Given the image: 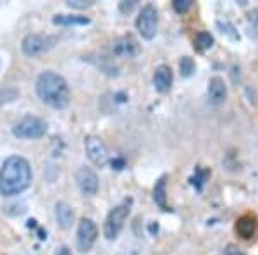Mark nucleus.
I'll return each mask as SVG.
<instances>
[{
  "mask_svg": "<svg viewBox=\"0 0 258 255\" xmlns=\"http://www.w3.org/2000/svg\"><path fill=\"white\" fill-rule=\"evenodd\" d=\"M33 173L30 162L21 156H11L0 167V195L16 196L31 186Z\"/></svg>",
  "mask_w": 258,
  "mask_h": 255,
  "instance_id": "1",
  "label": "nucleus"
},
{
  "mask_svg": "<svg viewBox=\"0 0 258 255\" xmlns=\"http://www.w3.org/2000/svg\"><path fill=\"white\" fill-rule=\"evenodd\" d=\"M36 95L53 109H66L71 102V90L64 76L55 71H43L36 78Z\"/></svg>",
  "mask_w": 258,
  "mask_h": 255,
  "instance_id": "2",
  "label": "nucleus"
},
{
  "mask_svg": "<svg viewBox=\"0 0 258 255\" xmlns=\"http://www.w3.org/2000/svg\"><path fill=\"white\" fill-rule=\"evenodd\" d=\"M47 123L36 116H24L12 126V135L21 140H38L47 133Z\"/></svg>",
  "mask_w": 258,
  "mask_h": 255,
  "instance_id": "3",
  "label": "nucleus"
},
{
  "mask_svg": "<svg viewBox=\"0 0 258 255\" xmlns=\"http://www.w3.org/2000/svg\"><path fill=\"white\" fill-rule=\"evenodd\" d=\"M127 216H129V203L127 202H124V203H120V206L112 209L109 212V216H107L105 223H103V236L110 241L115 240V238L119 236V233L122 231Z\"/></svg>",
  "mask_w": 258,
  "mask_h": 255,
  "instance_id": "4",
  "label": "nucleus"
},
{
  "mask_svg": "<svg viewBox=\"0 0 258 255\" xmlns=\"http://www.w3.org/2000/svg\"><path fill=\"white\" fill-rule=\"evenodd\" d=\"M157 26H159V12L152 4H148L140 11L136 18V30L145 40H152L157 35Z\"/></svg>",
  "mask_w": 258,
  "mask_h": 255,
  "instance_id": "5",
  "label": "nucleus"
},
{
  "mask_svg": "<svg viewBox=\"0 0 258 255\" xmlns=\"http://www.w3.org/2000/svg\"><path fill=\"white\" fill-rule=\"evenodd\" d=\"M55 45V38L48 35H40V33H31V35H26L21 43V48H23V54L28 57H36L41 56V54L48 52L50 48Z\"/></svg>",
  "mask_w": 258,
  "mask_h": 255,
  "instance_id": "6",
  "label": "nucleus"
},
{
  "mask_svg": "<svg viewBox=\"0 0 258 255\" xmlns=\"http://www.w3.org/2000/svg\"><path fill=\"white\" fill-rule=\"evenodd\" d=\"M98 238V228L88 217H83L78 224V233H76V245L80 252H88L91 246L95 245Z\"/></svg>",
  "mask_w": 258,
  "mask_h": 255,
  "instance_id": "7",
  "label": "nucleus"
},
{
  "mask_svg": "<svg viewBox=\"0 0 258 255\" xmlns=\"http://www.w3.org/2000/svg\"><path fill=\"white\" fill-rule=\"evenodd\" d=\"M85 150L86 156L95 166L103 167L109 162V150H107V145L103 143V140L97 135H90L85 138Z\"/></svg>",
  "mask_w": 258,
  "mask_h": 255,
  "instance_id": "8",
  "label": "nucleus"
},
{
  "mask_svg": "<svg viewBox=\"0 0 258 255\" xmlns=\"http://www.w3.org/2000/svg\"><path fill=\"white\" fill-rule=\"evenodd\" d=\"M234 231L241 240L253 241L258 236V217L255 214H243L234 224Z\"/></svg>",
  "mask_w": 258,
  "mask_h": 255,
  "instance_id": "9",
  "label": "nucleus"
},
{
  "mask_svg": "<svg viewBox=\"0 0 258 255\" xmlns=\"http://www.w3.org/2000/svg\"><path fill=\"white\" fill-rule=\"evenodd\" d=\"M112 52H114L117 57H127V59H133V57H136L141 52V47L135 36L124 35L114 41Z\"/></svg>",
  "mask_w": 258,
  "mask_h": 255,
  "instance_id": "10",
  "label": "nucleus"
},
{
  "mask_svg": "<svg viewBox=\"0 0 258 255\" xmlns=\"http://www.w3.org/2000/svg\"><path fill=\"white\" fill-rule=\"evenodd\" d=\"M76 183L85 195H97L98 191V176L90 167H80L76 173Z\"/></svg>",
  "mask_w": 258,
  "mask_h": 255,
  "instance_id": "11",
  "label": "nucleus"
},
{
  "mask_svg": "<svg viewBox=\"0 0 258 255\" xmlns=\"http://www.w3.org/2000/svg\"><path fill=\"white\" fill-rule=\"evenodd\" d=\"M172 81H174L172 69H170L167 64H160L159 68L155 69V74H153V85H155V88L159 90L160 93H167V91L172 88Z\"/></svg>",
  "mask_w": 258,
  "mask_h": 255,
  "instance_id": "12",
  "label": "nucleus"
},
{
  "mask_svg": "<svg viewBox=\"0 0 258 255\" xmlns=\"http://www.w3.org/2000/svg\"><path fill=\"white\" fill-rule=\"evenodd\" d=\"M209 100L214 106H222L227 98V86L220 76H214L209 81Z\"/></svg>",
  "mask_w": 258,
  "mask_h": 255,
  "instance_id": "13",
  "label": "nucleus"
},
{
  "mask_svg": "<svg viewBox=\"0 0 258 255\" xmlns=\"http://www.w3.org/2000/svg\"><path fill=\"white\" fill-rule=\"evenodd\" d=\"M55 219H57V224H59L62 229H69L74 221L73 207L66 202H59L55 206Z\"/></svg>",
  "mask_w": 258,
  "mask_h": 255,
  "instance_id": "14",
  "label": "nucleus"
},
{
  "mask_svg": "<svg viewBox=\"0 0 258 255\" xmlns=\"http://www.w3.org/2000/svg\"><path fill=\"white\" fill-rule=\"evenodd\" d=\"M153 200L162 211H169L167 206V176H162L153 186Z\"/></svg>",
  "mask_w": 258,
  "mask_h": 255,
  "instance_id": "15",
  "label": "nucleus"
},
{
  "mask_svg": "<svg viewBox=\"0 0 258 255\" xmlns=\"http://www.w3.org/2000/svg\"><path fill=\"white\" fill-rule=\"evenodd\" d=\"M57 26H73V24H90V18L86 16H74V14H57L52 19Z\"/></svg>",
  "mask_w": 258,
  "mask_h": 255,
  "instance_id": "16",
  "label": "nucleus"
},
{
  "mask_svg": "<svg viewBox=\"0 0 258 255\" xmlns=\"http://www.w3.org/2000/svg\"><path fill=\"white\" fill-rule=\"evenodd\" d=\"M212 47H214V36L207 31H200L197 35V38H195V48H197L198 52H207V50Z\"/></svg>",
  "mask_w": 258,
  "mask_h": 255,
  "instance_id": "17",
  "label": "nucleus"
},
{
  "mask_svg": "<svg viewBox=\"0 0 258 255\" xmlns=\"http://www.w3.org/2000/svg\"><path fill=\"white\" fill-rule=\"evenodd\" d=\"M179 69H181L182 78H189L191 74L195 73L197 66H195V61L191 59V57H182V59L179 61Z\"/></svg>",
  "mask_w": 258,
  "mask_h": 255,
  "instance_id": "18",
  "label": "nucleus"
},
{
  "mask_svg": "<svg viewBox=\"0 0 258 255\" xmlns=\"http://www.w3.org/2000/svg\"><path fill=\"white\" fill-rule=\"evenodd\" d=\"M248 28H249V35L258 36V9L251 11L248 16Z\"/></svg>",
  "mask_w": 258,
  "mask_h": 255,
  "instance_id": "19",
  "label": "nucleus"
},
{
  "mask_svg": "<svg viewBox=\"0 0 258 255\" xmlns=\"http://www.w3.org/2000/svg\"><path fill=\"white\" fill-rule=\"evenodd\" d=\"M193 6V0H174L172 2V9L177 12V14H184L188 12Z\"/></svg>",
  "mask_w": 258,
  "mask_h": 255,
  "instance_id": "20",
  "label": "nucleus"
},
{
  "mask_svg": "<svg viewBox=\"0 0 258 255\" xmlns=\"http://www.w3.org/2000/svg\"><path fill=\"white\" fill-rule=\"evenodd\" d=\"M66 4L73 9H88L95 4V0H68Z\"/></svg>",
  "mask_w": 258,
  "mask_h": 255,
  "instance_id": "21",
  "label": "nucleus"
},
{
  "mask_svg": "<svg viewBox=\"0 0 258 255\" xmlns=\"http://www.w3.org/2000/svg\"><path fill=\"white\" fill-rule=\"evenodd\" d=\"M222 255H246L243 252V250H239L236 245H227L226 248H224Z\"/></svg>",
  "mask_w": 258,
  "mask_h": 255,
  "instance_id": "22",
  "label": "nucleus"
},
{
  "mask_svg": "<svg viewBox=\"0 0 258 255\" xmlns=\"http://www.w3.org/2000/svg\"><path fill=\"white\" fill-rule=\"evenodd\" d=\"M53 255H73V253H71V250L68 248V246H62V248L57 250V252L53 253Z\"/></svg>",
  "mask_w": 258,
  "mask_h": 255,
  "instance_id": "23",
  "label": "nucleus"
},
{
  "mask_svg": "<svg viewBox=\"0 0 258 255\" xmlns=\"http://www.w3.org/2000/svg\"><path fill=\"white\" fill-rule=\"evenodd\" d=\"M0 68H2V59H0Z\"/></svg>",
  "mask_w": 258,
  "mask_h": 255,
  "instance_id": "24",
  "label": "nucleus"
}]
</instances>
